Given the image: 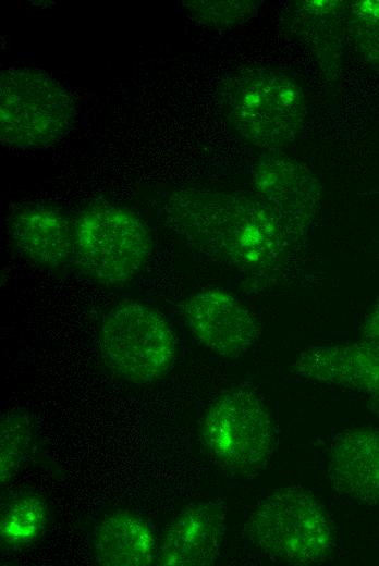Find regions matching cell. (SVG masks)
<instances>
[{"instance_id":"cell-4","label":"cell","mask_w":379,"mask_h":566,"mask_svg":"<svg viewBox=\"0 0 379 566\" xmlns=\"http://www.w3.org/2000/svg\"><path fill=\"white\" fill-rule=\"evenodd\" d=\"M75 101L47 72L9 67L0 74V139L15 149H40L62 140L73 128Z\"/></svg>"},{"instance_id":"cell-11","label":"cell","mask_w":379,"mask_h":566,"mask_svg":"<svg viewBox=\"0 0 379 566\" xmlns=\"http://www.w3.org/2000/svg\"><path fill=\"white\" fill-rule=\"evenodd\" d=\"M294 160L267 158L254 170V186L264 201L294 235L315 214L319 186L313 175Z\"/></svg>"},{"instance_id":"cell-15","label":"cell","mask_w":379,"mask_h":566,"mask_svg":"<svg viewBox=\"0 0 379 566\" xmlns=\"http://www.w3.org/2000/svg\"><path fill=\"white\" fill-rule=\"evenodd\" d=\"M48 517V505L40 495L32 492L14 495L1 509V544L14 549L35 542L42 534Z\"/></svg>"},{"instance_id":"cell-10","label":"cell","mask_w":379,"mask_h":566,"mask_svg":"<svg viewBox=\"0 0 379 566\" xmlns=\"http://www.w3.org/2000/svg\"><path fill=\"white\" fill-rule=\"evenodd\" d=\"M225 508L217 502L186 506L168 527L158 553L163 566H207L220 554L225 533Z\"/></svg>"},{"instance_id":"cell-19","label":"cell","mask_w":379,"mask_h":566,"mask_svg":"<svg viewBox=\"0 0 379 566\" xmlns=\"http://www.w3.org/2000/svg\"><path fill=\"white\" fill-rule=\"evenodd\" d=\"M362 333L365 340L379 341V299L366 316Z\"/></svg>"},{"instance_id":"cell-17","label":"cell","mask_w":379,"mask_h":566,"mask_svg":"<svg viewBox=\"0 0 379 566\" xmlns=\"http://www.w3.org/2000/svg\"><path fill=\"white\" fill-rule=\"evenodd\" d=\"M190 16L208 27L228 28L253 17L257 4L254 1H186Z\"/></svg>"},{"instance_id":"cell-7","label":"cell","mask_w":379,"mask_h":566,"mask_svg":"<svg viewBox=\"0 0 379 566\" xmlns=\"http://www.w3.org/2000/svg\"><path fill=\"white\" fill-rule=\"evenodd\" d=\"M201 436L218 464L240 473L259 470L273 445L265 404L244 387L229 390L213 401L204 417Z\"/></svg>"},{"instance_id":"cell-2","label":"cell","mask_w":379,"mask_h":566,"mask_svg":"<svg viewBox=\"0 0 379 566\" xmlns=\"http://www.w3.org/2000/svg\"><path fill=\"white\" fill-rule=\"evenodd\" d=\"M219 93L229 124L256 147H284L304 126L307 107L303 89L282 72L237 69L225 76Z\"/></svg>"},{"instance_id":"cell-1","label":"cell","mask_w":379,"mask_h":566,"mask_svg":"<svg viewBox=\"0 0 379 566\" xmlns=\"http://www.w3.org/2000/svg\"><path fill=\"white\" fill-rule=\"evenodd\" d=\"M163 212L187 245L241 270L272 266L294 236L264 201L240 194L175 192L166 200Z\"/></svg>"},{"instance_id":"cell-6","label":"cell","mask_w":379,"mask_h":566,"mask_svg":"<svg viewBox=\"0 0 379 566\" xmlns=\"http://www.w3.org/2000/svg\"><path fill=\"white\" fill-rule=\"evenodd\" d=\"M99 347L107 367L119 378L148 384L163 378L175 356V340L167 320L137 302L113 306L102 318Z\"/></svg>"},{"instance_id":"cell-8","label":"cell","mask_w":379,"mask_h":566,"mask_svg":"<svg viewBox=\"0 0 379 566\" xmlns=\"http://www.w3.org/2000/svg\"><path fill=\"white\" fill-rule=\"evenodd\" d=\"M182 315L192 334L210 352L235 358L259 337V324L252 311L234 295L207 288L188 296Z\"/></svg>"},{"instance_id":"cell-18","label":"cell","mask_w":379,"mask_h":566,"mask_svg":"<svg viewBox=\"0 0 379 566\" xmlns=\"http://www.w3.org/2000/svg\"><path fill=\"white\" fill-rule=\"evenodd\" d=\"M350 30L359 49L379 60V1H359L350 9Z\"/></svg>"},{"instance_id":"cell-3","label":"cell","mask_w":379,"mask_h":566,"mask_svg":"<svg viewBox=\"0 0 379 566\" xmlns=\"http://www.w3.org/2000/svg\"><path fill=\"white\" fill-rule=\"evenodd\" d=\"M243 533L258 552L295 565L325 559L333 544L332 526L323 505L298 487L279 488L261 497Z\"/></svg>"},{"instance_id":"cell-9","label":"cell","mask_w":379,"mask_h":566,"mask_svg":"<svg viewBox=\"0 0 379 566\" xmlns=\"http://www.w3.org/2000/svg\"><path fill=\"white\" fill-rule=\"evenodd\" d=\"M74 218L48 204H22L8 219L13 246L32 263L47 268L74 259Z\"/></svg>"},{"instance_id":"cell-14","label":"cell","mask_w":379,"mask_h":566,"mask_svg":"<svg viewBox=\"0 0 379 566\" xmlns=\"http://www.w3.org/2000/svg\"><path fill=\"white\" fill-rule=\"evenodd\" d=\"M95 558L103 566H147L156 554V540L148 524L129 512L105 517L96 529Z\"/></svg>"},{"instance_id":"cell-16","label":"cell","mask_w":379,"mask_h":566,"mask_svg":"<svg viewBox=\"0 0 379 566\" xmlns=\"http://www.w3.org/2000/svg\"><path fill=\"white\" fill-rule=\"evenodd\" d=\"M35 428L24 410L5 413L0 422V479L7 484L19 471L33 446Z\"/></svg>"},{"instance_id":"cell-12","label":"cell","mask_w":379,"mask_h":566,"mask_svg":"<svg viewBox=\"0 0 379 566\" xmlns=\"http://www.w3.org/2000/svg\"><path fill=\"white\" fill-rule=\"evenodd\" d=\"M328 477L342 496L379 504V432L356 428L338 434L329 450Z\"/></svg>"},{"instance_id":"cell-13","label":"cell","mask_w":379,"mask_h":566,"mask_svg":"<svg viewBox=\"0 0 379 566\" xmlns=\"http://www.w3.org/2000/svg\"><path fill=\"white\" fill-rule=\"evenodd\" d=\"M297 374L379 397V341L310 348L295 365Z\"/></svg>"},{"instance_id":"cell-5","label":"cell","mask_w":379,"mask_h":566,"mask_svg":"<svg viewBox=\"0 0 379 566\" xmlns=\"http://www.w3.org/2000/svg\"><path fill=\"white\" fill-rule=\"evenodd\" d=\"M74 259L90 280L107 286L132 281L145 267L152 242L143 219L112 204H93L74 218Z\"/></svg>"}]
</instances>
